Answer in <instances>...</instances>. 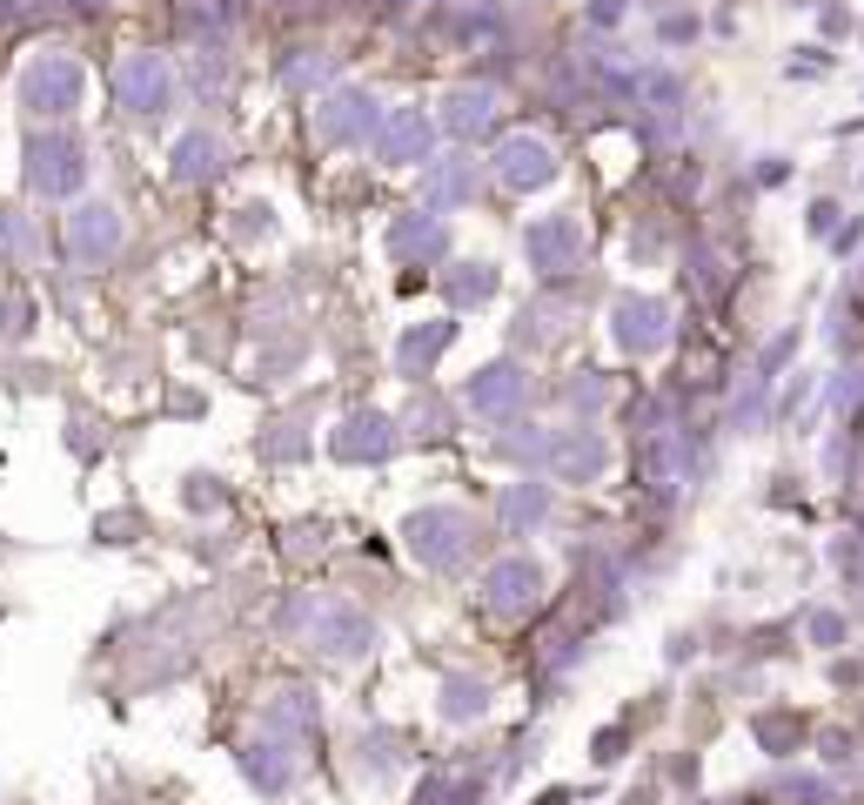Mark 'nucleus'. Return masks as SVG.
Instances as JSON below:
<instances>
[{"label": "nucleus", "instance_id": "1", "mask_svg": "<svg viewBox=\"0 0 864 805\" xmlns=\"http://www.w3.org/2000/svg\"><path fill=\"white\" fill-rule=\"evenodd\" d=\"M409 551H416L422 564L449 570V564L469 551V517H462V511H422V517H409Z\"/></svg>", "mask_w": 864, "mask_h": 805}, {"label": "nucleus", "instance_id": "2", "mask_svg": "<svg viewBox=\"0 0 864 805\" xmlns=\"http://www.w3.org/2000/svg\"><path fill=\"white\" fill-rule=\"evenodd\" d=\"M74 101H81V67H74L67 54H48V61H34V67H27V108L67 114Z\"/></svg>", "mask_w": 864, "mask_h": 805}, {"label": "nucleus", "instance_id": "3", "mask_svg": "<svg viewBox=\"0 0 864 805\" xmlns=\"http://www.w3.org/2000/svg\"><path fill=\"white\" fill-rule=\"evenodd\" d=\"M536 591H543V570H536L530 557H509V564H496L490 578H483L490 611H530V604H536Z\"/></svg>", "mask_w": 864, "mask_h": 805}, {"label": "nucleus", "instance_id": "4", "mask_svg": "<svg viewBox=\"0 0 864 805\" xmlns=\"http://www.w3.org/2000/svg\"><path fill=\"white\" fill-rule=\"evenodd\" d=\"M114 88H122V101L135 114H162V101H168V67L154 61V54H135V61H122Z\"/></svg>", "mask_w": 864, "mask_h": 805}, {"label": "nucleus", "instance_id": "5", "mask_svg": "<svg viewBox=\"0 0 864 805\" xmlns=\"http://www.w3.org/2000/svg\"><path fill=\"white\" fill-rule=\"evenodd\" d=\"M308 631H316V644L335 651V658H348V651H369V644H376V631L356 618V611H342V604H316V611H308Z\"/></svg>", "mask_w": 864, "mask_h": 805}, {"label": "nucleus", "instance_id": "6", "mask_svg": "<svg viewBox=\"0 0 864 805\" xmlns=\"http://www.w3.org/2000/svg\"><path fill=\"white\" fill-rule=\"evenodd\" d=\"M496 175H503L509 188H543L549 175H557V155H549L543 141L517 135V141H503V148H496Z\"/></svg>", "mask_w": 864, "mask_h": 805}, {"label": "nucleus", "instance_id": "7", "mask_svg": "<svg viewBox=\"0 0 864 805\" xmlns=\"http://www.w3.org/2000/svg\"><path fill=\"white\" fill-rule=\"evenodd\" d=\"M576 249H583V236H576V222H570V215H549V222H536V228H530V262L543 268V276L570 268V262H576Z\"/></svg>", "mask_w": 864, "mask_h": 805}, {"label": "nucleus", "instance_id": "8", "mask_svg": "<svg viewBox=\"0 0 864 805\" xmlns=\"http://www.w3.org/2000/svg\"><path fill=\"white\" fill-rule=\"evenodd\" d=\"M316 128H322L329 141H363V135L376 128V101H369V95H335V101L316 108Z\"/></svg>", "mask_w": 864, "mask_h": 805}, {"label": "nucleus", "instance_id": "9", "mask_svg": "<svg viewBox=\"0 0 864 805\" xmlns=\"http://www.w3.org/2000/svg\"><path fill=\"white\" fill-rule=\"evenodd\" d=\"M376 148H382V162H422V155H429V114H422V108L389 114Z\"/></svg>", "mask_w": 864, "mask_h": 805}, {"label": "nucleus", "instance_id": "10", "mask_svg": "<svg viewBox=\"0 0 864 805\" xmlns=\"http://www.w3.org/2000/svg\"><path fill=\"white\" fill-rule=\"evenodd\" d=\"M517 403H523V376L509 363H496V369H483L469 382V410H483V416H509Z\"/></svg>", "mask_w": 864, "mask_h": 805}, {"label": "nucleus", "instance_id": "11", "mask_svg": "<svg viewBox=\"0 0 864 805\" xmlns=\"http://www.w3.org/2000/svg\"><path fill=\"white\" fill-rule=\"evenodd\" d=\"M81 181V148L74 141H41L34 148V188H48V196H61V188Z\"/></svg>", "mask_w": 864, "mask_h": 805}, {"label": "nucleus", "instance_id": "12", "mask_svg": "<svg viewBox=\"0 0 864 805\" xmlns=\"http://www.w3.org/2000/svg\"><path fill=\"white\" fill-rule=\"evenodd\" d=\"M617 342H623V350H637V356H650L663 342V310H657V302H617Z\"/></svg>", "mask_w": 864, "mask_h": 805}, {"label": "nucleus", "instance_id": "13", "mask_svg": "<svg viewBox=\"0 0 864 805\" xmlns=\"http://www.w3.org/2000/svg\"><path fill=\"white\" fill-rule=\"evenodd\" d=\"M490 122H496V95L490 88H456L449 95V128L456 135H483Z\"/></svg>", "mask_w": 864, "mask_h": 805}, {"label": "nucleus", "instance_id": "14", "mask_svg": "<svg viewBox=\"0 0 864 805\" xmlns=\"http://www.w3.org/2000/svg\"><path fill=\"white\" fill-rule=\"evenodd\" d=\"M389 450V424L382 416H356L342 437H335V456H348V464H363V456H382Z\"/></svg>", "mask_w": 864, "mask_h": 805}, {"label": "nucleus", "instance_id": "15", "mask_svg": "<svg viewBox=\"0 0 864 805\" xmlns=\"http://www.w3.org/2000/svg\"><path fill=\"white\" fill-rule=\"evenodd\" d=\"M557 470L563 477H597L603 470V443L597 437H563L557 443Z\"/></svg>", "mask_w": 864, "mask_h": 805}, {"label": "nucleus", "instance_id": "16", "mask_svg": "<svg viewBox=\"0 0 864 805\" xmlns=\"http://www.w3.org/2000/svg\"><path fill=\"white\" fill-rule=\"evenodd\" d=\"M114 236H122V228H114L107 209H81V222H74V249H81V255H107Z\"/></svg>", "mask_w": 864, "mask_h": 805}, {"label": "nucleus", "instance_id": "17", "mask_svg": "<svg viewBox=\"0 0 864 805\" xmlns=\"http://www.w3.org/2000/svg\"><path fill=\"white\" fill-rule=\"evenodd\" d=\"M443 342H449V323L409 329V336H403V369H409V376H416V369H429V363H436V350H443Z\"/></svg>", "mask_w": 864, "mask_h": 805}, {"label": "nucleus", "instance_id": "18", "mask_svg": "<svg viewBox=\"0 0 864 805\" xmlns=\"http://www.w3.org/2000/svg\"><path fill=\"white\" fill-rule=\"evenodd\" d=\"M396 249L403 255H443V222H429V215L422 222H403L396 228Z\"/></svg>", "mask_w": 864, "mask_h": 805}, {"label": "nucleus", "instance_id": "19", "mask_svg": "<svg viewBox=\"0 0 864 805\" xmlns=\"http://www.w3.org/2000/svg\"><path fill=\"white\" fill-rule=\"evenodd\" d=\"M503 511H509V524H536V517L549 511V490H543V483H523V490H509Z\"/></svg>", "mask_w": 864, "mask_h": 805}, {"label": "nucleus", "instance_id": "20", "mask_svg": "<svg viewBox=\"0 0 864 805\" xmlns=\"http://www.w3.org/2000/svg\"><path fill=\"white\" fill-rule=\"evenodd\" d=\"M422 196L436 202V209H443V202H462V196H469V168H436V175H429V188H422Z\"/></svg>", "mask_w": 864, "mask_h": 805}, {"label": "nucleus", "instance_id": "21", "mask_svg": "<svg viewBox=\"0 0 864 805\" xmlns=\"http://www.w3.org/2000/svg\"><path fill=\"white\" fill-rule=\"evenodd\" d=\"M181 175H215V141H181Z\"/></svg>", "mask_w": 864, "mask_h": 805}, {"label": "nucleus", "instance_id": "22", "mask_svg": "<svg viewBox=\"0 0 864 805\" xmlns=\"http://www.w3.org/2000/svg\"><path fill=\"white\" fill-rule=\"evenodd\" d=\"M449 718H469V712H483V684H449Z\"/></svg>", "mask_w": 864, "mask_h": 805}, {"label": "nucleus", "instance_id": "23", "mask_svg": "<svg viewBox=\"0 0 864 805\" xmlns=\"http://www.w3.org/2000/svg\"><path fill=\"white\" fill-rule=\"evenodd\" d=\"M490 289H496V276H490V268H477V276H456V295H462V302H483Z\"/></svg>", "mask_w": 864, "mask_h": 805}, {"label": "nucleus", "instance_id": "24", "mask_svg": "<svg viewBox=\"0 0 864 805\" xmlns=\"http://www.w3.org/2000/svg\"><path fill=\"white\" fill-rule=\"evenodd\" d=\"M590 14H597V21H617V14H623V0H597Z\"/></svg>", "mask_w": 864, "mask_h": 805}]
</instances>
